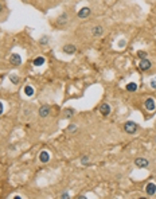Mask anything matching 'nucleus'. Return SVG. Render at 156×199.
I'll return each instance as SVG.
<instances>
[{
    "mask_svg": "<svg viewBox=\"0 0 156 199\" xmlns=\"http://www.w3.org/2000/svg\"><path fill=\"white\" fill-rule=\"evenodd\" d=\"M9 63L13 65V66H19V65H22V58L19 54H12L11 57H9Z\"/></svg>",
    "mask_w": 156,
    "mask_h": 199,
    "instance_id": "obj_5",
    "label": "nucleus"
},
{
    "mask_svg": "<svg viewBox=\"0 0 156 199\" xmlns=\"http://www.w3.org/2000/svg\"><path fill=\"white\" fill-rule=\"evenodd\" d=\"M151 66H152L151 61H148L147 58H144V59H141V61H140V65H139V67H140V70H143V71H147V70H149V69H151Z\"/></svg>",
    "mask_w": 156,
    "mask_h": 199,
    "instance_id": "obj_4",
    "label": "nucleus"
},
{
    "mask_svg": "<svg viewBox=\"0 0 156 199\" xmlns=\"http://www.w3.org/2000/svg\"><path fill=\"white\" fill-rule=\"evenodd\" d=\"M24 94H26L27 97H31L32 94H34V88H32L31 85H27V86H24Z\"/></svg>",
    "mask_w": 156,
    "mask_h": 199,
    "instance_id": "obj_13",
    "label": "nucleus"
},
{
    "mask_svg": "<svg viewBox=\"0 0 156 199\" xmlns=\"http://www.w3.org/2000/svg\"><path fill=\"white\" fill-rule=\"evenodd\" d=\"M90 13H92V9H90L89 7H84V8H81L80 11H78V18L85 19V18H88Z\"/></svg>",
    "mask_w": 156,
    "mask_h": 199,
    "instance_id": "obj_8",
    "label": "nucleus"
},
{
    "mask_svg": "<svg viewBox=\"0 0 156 199\" xmlns=\"http://www.w3.org/2000/svg\"><path fill=\"white\" fill-rule=\"evenodd\" d=\"M81 163L84 164V165H89V157H88V156H82V159H81Z\"/></svg>",
    "mask_w": 156,
    "mask_h": 199,
    "instance_id": "obj_20",
    "label": "nucleus"
},
{
    "mask_svg": "<svg viewBox=\"0 0 156 199\" xmlns=\"http://www.w3.org/2000/svg\"><path fill=\"white\" fill-rule=\"evenodd\" d=\"M74 113H76V112H74V109H72V108H67L66 111L63 112V116H65L66 119H70V117L74 115Z\"/></svg>",
    "mask_w": 156,
    "mask_h": 199,
    "instance_id": "obj_16",
    "label": "nucleus"
},
{
    "mask_svg": "<svg viewBox=\"0 0 156 199\" xmlns=\"http://www.w3.org/2000/svg\"><path fill=\"white\" fill-rule=\"evenodd\" d=\"M47 42H49V36H42V38H40V40H39L40 44H46Z\"/></svg>",
    "mask_w": 156,
    "mask_h": 199,
    "instance_id": "obj_21",
    "label": "nucleus"
},
{
    "mask_svg": "<svg viewBox=\"0 0 156 199\" xmlns=\"http://www.w3.org/2000/svg\"><path fill=\"white\" fill-rule=\"evenodd\" d=\"M151 88L156 89V81H151Z\"/></svg>",
    "mask_w": 156,
    "mask_h": 199,
    "instance_id": "obj_24",
    "label": "nucleus"
},
{
    "mask_svg": "<svg viewBox=\"0 0 156 199\" xmlns=\"http://www.w3.org/2000/svg\"><path fill=\"white\" fill-rule=\"evenodd\" d=\"M61 198H62V199H66V198H69V194H67V192H62V195H61Z\"/></svg>",
    "mask_w": 156,
    "mask_h": 199,
    "instance_id": "obj_23",
    "label": "nucleus"
},
{
    "mask_svg": "<svg viewBox=\"0 0 156 199\" xmlns=\"http://www.w3.org/2000/svg\"><path fill=\"white\" fill-rule=\"evenodd\" d=\"M1 11H3V5L0 4V12H1Z\"/></svg>",
    "mask_w": 156,
    "mask_h": 199,
    "instance_id": "obj_26",
    "label": "nucleus"
},
{
    "mask_svg": "<svg viewBox=\"0 0 156 199\" xmlns=\"http://www.w3.org/2000/svg\"><path fill=\"white\" fill-rule=\"evenodd\" d=\"M50 106L49 105H43V106H40L39 108V116L42 117V119H46L47 116L50 115Z\"/></svg>",
    "mask_w": 156,
    "mask_h": 199,
    "instance_id": "obj_9",
    "label": "nucleus"
},
{
    "mask_svg": "<svg viewBox=\"0 0 156 199\" xmlns=\"http://www.w3.org/2000/svg\"><path fill=\"white\" fill-rule=\"evenodd\" d=\"M62 50H63V53H65V54H69V55H73V54H74V53L77 51L76 46H74V44H72V43L65 44Z\"/></svg>",
    "mask_w": 156,
    "mask_h": 199,
    "instance_id": "obj_7",
    "label": "nucleus"
},
{
    "mask_svg": "<svg viewBox=\"0 0 156 199\" xmlns=\"http://www.w3.org/2000/svg\"><path fill=\"white\" fill-rule=\"evenodd\" d=\"M77 129H78V127H77L76 124H70L69 127H67V131H69L70 133H74V132L77 131Z\"/></svg>",
    "mask_w": 156,
    "mask_h": 199,
    "instance_id": "obj_18",
    "label": "nucleus"
},
{
    "mask_svg": "<svg viewBox=\"0 0 156 199\" xmlns=\"http://www.w3.org/2000/svg\"><path fill=\"white\" fill-rule=\"evenodd\" d=\"M110 111H112V108H110L109 104H102V105L100 106V112H101V115L102 116L110 115Z\"/></svg>",
    "mask_w": 156,
    "mask_h": 199,
    "instance_id": "obj_10",
    "label": "nucleus"
},
{
    "mask_svg": "<svg viewBox=\"0 0 156 199\" xmlns=\"http://www.w3.org/2000/svg\"><path fill=\"white\" fill-rule=\"evenodd\" d=\"M86 196H84V195H80V196H77V199H85Z\"/></svg>",
    "mask_w": 156,
    "mask_h": 199,
    "instance_id": "obj_25",
    "label": "nucleus"
},
{
    "mask_svg": "<svg viewBox=\"0 0 156 199\" xmlns=\"http://www.w3.org/2000/svg\"><path fill=\"white\" fill-rule=\"evenodd\" d=\"M145 194H147L148 196H152V195L156 194V184L153 182L147 183V186H145Z\"/></svg>",
    "mask_w": 156,
    "mask_h": 199,
    "instance_id": "obj_3",
    "label": "nucleus"
},
{
    "mask_svg": "<svg viewBox=\"0 0 156 199\" xmlns=\"http://www.w3.org/2000/svg\"><path fill=\"white\" fill-rule=\"evenodd\" d=\"M39 160L42 161V163H47V161L50 160L49 152H47V151H42V152H40V155H39Z\"/></svg>",
    "mask_w": 156,
    "mask_h": 199,
    "instance_id": "obj_12",
    "label": "nucleus"
},
{
    "mask_svg": "<svg viewBox=\"0 0 156 199\" xmlns=\"http://www.w3.org/2000/svg\"><path fill=\"white\" fill-rule=\"evenodd\" d=\"M137 129H139L137 124L133 123V121H127L124 124V131L127 133H129V135H135V133L137 132Z\"/></svg>",
    "mask_w": 156,
    "mask_h": 199,
    "instance_id": "obj_1",
    "label": "nucleus"
},
{
    "mask_svg": "<svg viewBox=\"0 0 156 199\" xmlns=\"http://www.w3.org/2000/svg\"><path fill=\"white\" fill-rule=\"evenodd\" d=\"M32 63L35 65V66H42L43 63H45V58L43 57H36L34 61H32Z\"/></svg>",
    "mask_w": 156,
    "mask_h": 199,
    "instance_id": "obj_14",
    "label": "nucleus"
},
{
    "mask_svg": "<svg viewBox=\"0 0 156 199\" xmlns=\"http://www.w3.org/2000/svg\"><path fill=\"white\" fill-rule=\"evenodd\" d=\"M3 111H4V106H3V102L0 101V115H3Z\"/></svg>",
    "mask_w": 156,
    "mask_h": 199,
    "instance_id": "obj_22",
    "label": "nucleus"
},
{
    "mask_svg": "<svg viewBox=\"0 0 156 199\" xmlns=\"http://www.w3.org/2000/svg\"><path fill=\"white\" fill-rule=\"evenodd\" d=\"M102 32H104L102 26H94L93 28H92V35L96 36V38H97V36H101Z\"/></svg>",
    "mask_w": 156,
    "mask_h": 199,
    "instance_id": "obj_11",
    "label": "nucleus"
},
{
    "mask_svg": "<svg viewBox=\"0 0 156 199\" xmlns=\"http://www.w3.org/2000/svg\"><path fill=\"white\" fill-rule=\"evenodd\" d=\"M9 80H11V82H12V84H19V77L18 75H15V74H11L9 75Z\"/></svg>",
    "mask_w": 156,
    "mask_h": 199,
    "instance_id": "obj_17",
    "label": "nucleus"
},
{
    "mask_svg": "<svg viewBox=\"0 0 156 199\" xmlns=\"http://www.w3.org/2000/svg\"><path fill=\"white\" fill-rule=\"evenodd\" d=\"M127 90H128V92H136V90H137V85L135 84V82H129V84L127 85Z\"/></svg>",
    "mask_w": 156,
    "mask_h": 199,
    "instance_id": "obj_15",
    "label": "nucleus"
},
{
    "mask_svg": "<svg viewBox=\"0 0 156 199\" xmlns=\"http://www.w3.org/2000/svg\"><path fill=\"white\" fill-rule=\"evenodd\" d=\"M144 106H145V109L149 112L155 111L156 109V102L153 101V98H147L145 100V102H144Z\"/></svg>",
    "mask_w": 156,
    "mask_h": 199,
    "instance_id": "obj_6",
    "label": "nucleus"
},
{
    "mask_svg": "<svg viewBox=\"0 0 156 199\" xmlns=\"http://www.w3.org/2000/svg\"><path fill=\"white\" fill-rule=\"evenodd\" d=\"M135 165L139 168H147L149 165V161L145 157H136L135 159Z\"/></svg>",
    "mask_w": 156,
    "mask_h": 199,
    "instance_id": "obj_2",
    "label": "nucleus"
},
{
    "mask_svg": "<svg viewBox=\"0 0 156 199\" xmlns=\"http://www.w3.org/2000/svg\"><path fill=\"white\" fill-rule=\"evenodd\" d=\"M147 55H148V54L145 53V51H141V50H140V51H137V57L140 58V59H144V58H147Z\"/></svg>",
    "mask_w": 156,
    "mask_h": 199,
    "instance_id": "obj_19",
    "label": "nucleus"
}]
</instances>
